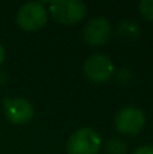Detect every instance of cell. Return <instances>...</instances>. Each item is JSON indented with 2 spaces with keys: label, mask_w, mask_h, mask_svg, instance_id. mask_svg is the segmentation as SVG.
Wrapping results in <instances>:
<instances>
[{
  "label": "cell",
  "mask_w": 153,
  "mask_h": 154,
  "mask_svg": "<svg viewBox=\"0 0 153 154\" xmlns=\"http://www.w3.org/2000/svg\"><path fill=\"white\" fill-rule=\"evenodd\" d=\"M132 154H153V146L152 145H141L136 147Z\"/></svg>",
  "instance_id": "7c38bea8"
},
{
  "label": "cell",
  "mask_w": 153,
  "mask_h": 154,
  "mask_svg": "<svg viewBox=\"0 0 153 154\" xmlns=\"http://www.w3.org/2000/svg\"><path fill=\"white\" fill-rule=\"evenodd\" d=\"M48 12L49 11L41 2L24 3L16 12V23L22 30L37 31L46 24Z\"/></svg>",
  "instance_id": "3957f363"
},
{
  "label": "cell",
  "mask_w": 153,
  "mask_h": 154,
  "mask_svg": "<svg viewBox=\"0 0 153 154\" xmlns=\"http://www.w3.org/2000/svg\"><path fill=\"white\" fill-rule=\"evenodd\" d=\"M140 34L141 27L134 19H123L117 26V35L125 42H136Z\"/></svg>",
  "instance_id": "ba28073f"
},
{
  "label": "cell",
  "mask_w": 153,
  "mask_h": 154,
  "mask_svg": "<svg viewBox=\"0 0 153 154\" xmlns=\"http://www.w3.org/2000/svg\"><path fill=\"white\" fill-rule=\"evenodd\" d=\"M114 77L115 80L122 85H127L134 80V73L129 69V68H121L119 70L114 72Z\"/></svg>",
  "instance_id": "30bf717a"
},
{
  "label": "cell",
  "mask_w": 153,
  "mask_h": 154,
  "mask_svg": "<svg viewBox=\"0 0 153 154\" xmlns=\"http://www.w3.org/2000/svg\"><path fill=\"white\" fill-rule=\"evenodd\" d=\"M49 12L58 23L73 26L86 18L87 7L80 0H54L49 3Z\"/></svg>",
  "instance_id": "7a4b0ae2"
},
{
  "label": "cell",
  "mask_w": 153,
  "mask_h": 154,
  "mask_svg": "<svg viewBox=\"0 0 153 154\" xmlns=\"http://www.w3.org/2000/svg\"><path fill=\"white\" fill-rule=\"evenodd\" d=\"M3 111L8 122L14 125H26L34 118V107L24 97H5Z\"/></svg>",
  "instance_id": "8992f818"
},
{
  "label": "cell",
  "mask_w": 153,
  "mask_h": 154,
  "mask_svg": "<svg viewBox=\"0 0 153 154\" xmlns=\"http://www.w3.org/2000/svg\"><path fill=\"white\" fill-rule=\"evenodd\" d=\"M114 125L122 135H137L145 126V114L136 106L123 107L117 112Z\"/></svg>",
  "instance_id": "277c9868"
},
{
  "label": "cell",
  "mask_w": 153,
  "mask_h": 154,
  "mask_svg": "<svg viewBox=\"0 0 153 154\" xmlns=\"http://www.w3.org/2000/svg\"><path fill=\"white\" fill-rule=\"evenodd\" d=\"M106 154H127V145L121 138L107 139L103 145Z\"/></svg>",
  "instance_id": "9c48e42d"
},
{
  "label": "cell",
  "mask_w": 153,
  "mask_h": 154,
  "mask_svg": "<svg viewBox=\"0 0 153 154\" xmlns=\"http://www.w3.org/2000/svg\"><path fill=\"white\" fill-rule=\"evenodd\" d=\"M113 29L106 18L96 16L86 23L83 29V39L91 46H103L110 39Z\"/></svg>",
  "instance_id": "52a82bcc"
},
{
  "label": "cell",
  "mask_w": 153,
  "mask_h": 154,
  "mask_svg": "<svg viewBox=\"0 0 153 154\" xmlns=\"http://www.w3.org/2000/svg\"><path fill=\"white\" fill-rule=\"evenodd\" d=\"M7 80H8L7 73H5L4 70H0V87H3V85H5V82H7Z\"/></svg>",
  "instance_id": "4fadbf2b"
},
{
  "label": "cell",
  "mask_w": 153,
  "mask_h": 154,
  "mask_svg": "<svg viewBox=\"0 0 153 154\" xmlns=\"http://www.w3.org/2000/svg\"><path fill=\"white\" fill-rule=\"evenodd\" d=\"M102 149V138L99 133L91 127L76 130L67 141V154H99Z\"/></svg>",
  "instance_id": "6da1fadb"
},
{
  "label": "cell",
  "mask_w": 153,
  "mask_h": 154,
  "mask_svg": "<svg viewBox=\"0 0 153 154\" xmlns=\"http://www.w3.org/2000/svg\"><path fill=\"white\" fill-rule=\"evenodd\" d=\"M83 72L94 82H106L114 76L115 68L110 57L105 54H92L84 61Z\"/></svg>",
  "instance_id": "5b68a950"
},
{
  "label": "cell",
  "mask_w": 153,
  "mask_h": 154,
  "mask_svg": "<svg viewBox=\"0 0 153 154\" xmlns=\"http://www.w3.org/2000/svg\"><path fill=\"white\" fill-rule=\"evenodd\" d=\"M138 11L148 20H153V0H141L138 3Z\"/></svg>",
  "instance_id": "8fae6325"
},
{
  "label": "cell",
  "mask_w": 153,
  "mask_h": 154,
  "mask_svg": "<svg viewBox=\"0 0 153 154\" xmlns=\"http://www.w3.org/2000/svg\"><path fill=\"white\" fill-rule=\"evenodd\" d=\"M4 60H5V50H4V48H3V45L0 43V66H2V64L4 62Z\"/></svg>",
  "instance_id": "5bb4252c"
}]
</instances>
